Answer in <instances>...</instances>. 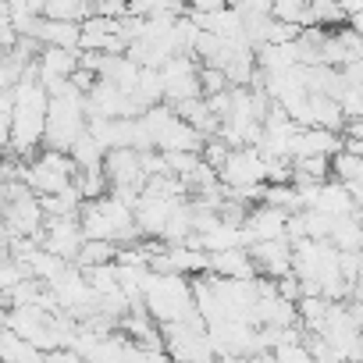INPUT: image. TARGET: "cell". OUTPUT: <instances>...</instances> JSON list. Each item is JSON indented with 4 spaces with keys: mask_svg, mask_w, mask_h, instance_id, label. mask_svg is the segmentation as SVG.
<instances>
[{
    "mask_svg": "<svg viewBox=\"0 0 363 363\" xmlns=\"http://www.w3.org/2000/svg\"><path fill=\"white\" fill-rule=\"evenodd\" d=\"M146 306L157 317V324H171V320H186L196 317V289L186 281V274H174V271H153L146 281Z\"/></svg>",
    "mask_w": 363,
    "mask_h": 363,
    "instance_id": "6da1fadb",
    "label": "cell"
},
{
    "mask_svg": "<svg viewBox=\"0 0 363 363\" xmlns=\"http://www.w3.org/2000/svg\"><path fill=\"white\" fill-rule=\"evenodd\" d=\"M75 174H79L75 157L65 153V150H50V146H43V153L26 167V182L40 196H50V193H61V189L75 186Z\"/></svg>",
    "mask_w": 363,
    "mask_h": 363,
    "instance_id": "7a4b0ae2",
    "label": "cell"
},
{
    "mask_svg": "<svg viewBox=\"0 0 363 363\" xmlns=\"http://www.w3.org/2000/svg\"><path fill=\"white\" fill-rule=\"evenodd\" d=\"M218 174L228 189L260 186V182H267V157L260 153V146H235L228 160L218 167Z\"/></svg>",
    "mask_w": 363,
    "mask_h": 363,
    "instance_id": "3957f363",
    "label": "cell"
},
{
    "mask_svg": "<svg viewBox=\"0 0 363 363\" xmlns=\"http://www.w3.org/2000/svg\"><path fill=\"white\" fill-rule=\"evenodd\" d=\"M40 239H43L47 250H54V253H61L65 260L75 264L82 246H86V239H89L86 228H82V211L79 214H65V218H47Z\"/></svg>",
    "mask_w": 363,
    "mask_h": 363,
    "instance_id": "277c9868",
    "label": "cell"
},
{
    "mask_svg": "<svg viewBox=\"0 0 363 363\" xmlns=\"http://www.w3.org/2000/svg\"><path fill=\"white\" fill-rule=\"evenodd\" d=\"M82 68V57H79V50H72V47H50V43H43V50H40V57H36V75H40V82L54 93L57 86H65L75 72Z\"/></svg>",
    "mask_w": 363,
    "mask_h": 363,
    "instance_id": "5b68a950",
    "label": "cell"
},
{
    "mask_svg": "<svg viewBox=\"0 0 363 363\" xmlns=\"http://www.w3.org/2000/svg\"><path fill=\"white\" fill-rule=\"evenodd\" d=\"M342 146H345V135H338L335 128L303 125L292 139V160L296 157H335Z\"/></svg>",
    "mask_w": 363,
    "mask_h": 363,
    "instance_id": "8992f818",
    "label": "cell"
},
{
    "mask_svg": "<svg viewBox=\"0 0 363 363\" xmlns=\"http://www.w3.org/2000/svg\"><path fill=\"white\" fill-rule=\"evenodd\" d=\"M250 253H253L260 274H267V278H281V274L292 271V239L289 235H281V239H257L250 246Z\"/></svg>",
    "mask_w": 363,
    "mask_h": 363,
    "instance_id": "52a82bcc",
    "label": "cell"
},
{
    "mask_svg": "<svg viewBox=\"0 0 363 363\" xmlns=\"http://www.w3.org/2000/svg\"><path fill=\"white\" fill-rule=\"evenodd\" d=\"M174 207H178V200L143 196V200L135 203V221H139L143 235H150V239H164V228H167V221H171Z\"/></svg>",
    "mask_w": 363,
    "mask_h": 363,
    "instance_id": "ba28073f",
    "label": "cell"
},
{
    "mask_svg": "<svg viewBox=\"0 0 363 363\" xmlns=\"http://www.w3.org/2000/svg\"><path fill=\"white\" fill-rule=\"evenodd\" d=\"M289 218H292V211H285V207H274V203H264V200H260V207H253V211H250L246 228H250L257 239H281V235H289Z\"/></svg>",
    "mask_w": 363,
    "mask_h": 363,
    "instance_id": "9c48e42d",
    "label": "cell"
},
{
    "mask_svg": "<svg viewBox=\"0 0 363 363\" xmlns=\"http://www.w3.org/2000/svg\"><path fill=\"white\" fill-rule=\"evenodd\" d=\"M211 271L221 278H257L260 267L253 260V253L246 246H232V250H214L211 253Z\"/></svg>",
    "mask_w": 363,
    "mask_h": 363,
    "instance_id": "30bf717a",
    "label": "cell"
},
{
    "mask_svg": "<svg viewBox=\"0 0 363 363\" xmlns=\"http://www.w3.org/2000/svg\"><path fill=\"white\" fill-rule=\"evenodd\" d=\"M0 359L4 363H47V352L4 324V331H0Z\"/></svg>",
    "mask_w": 363,
    "mask_h": 363,
    "instance_id": "8fae6325",
    "label": "cell"
},
{
    "mask_svg": "<svg viewBox=\"0 0 363 363\" xmlns=\"http://www.w3.org/2000/svg\"><path fill=\"white\" fill-rule=\"evenodd\" d=\"M118 260V242H111V239H86V246H82V253H79V267H100V264H114Z\"/></svg>",
    "mask_w": 363,
    "mask_h": 363,
    "instance_id": "7c38bea8",
    "label": "cell"
},
{
    "mask_svg": "<svg viewBox=\"0 0 363 363\" xmlns=\"http://www.w3.org/2000/svg\"><path fill=\"white\" fill-rule=\"evenodd\" d=\"M96 0H47L43 15L47 18H68V22H86L93 15Z\"/></svg>",
    "mask_w": 363,
    "mask_h": 363,
    "instance_id": "4fadbf2b",
    "label": "cell"
},
{
    "mask_svg": "<svg viewBox=\"0 0 363 363\" xmlns=\"http://www.w3.org/2000/svg\"><path fill=\"white\" fill-rule=\"evenodd\" d=\"M203 164V153L200 150H167V167L182 178H189L196 167Z\"/></svg>",
    "mask_w": 363,
    "mask_h": 363,
    "instance_id": "5bb4252c",
    "label": "cell"
},
{
    "mask_svg": "<svg viewBox=\"0 0 363 363\" xmlns=\"http://www.w3.org/2000/svg\"><path fill=\"white\" fill-rule=\"evenodd\" d=\"M200 82H203V96L225 93V89L232 86L228 72H225V68H218V65H203V68H200Z\"/></svg>",
    "mask_w": 363,
    "mask_h": 363,
    "instance_id": "9a60e30c",
    "label": "cell"
},
{
    "mask_svg": "<svg viewBox=\"0 0 363 363\" xmlns=\"http://www.w3.org/2000/svg\"><path fill=\"white\" fill-rule=\"evenodd\" d=\"M345 26H349V29H356V33L363 36V11H352V15L345 18Z\"/></svg>",
    "mask_w": 363,
    "mask_h": 363,
    "instance_id": "2e32d148",
    "label": "cell"
},
{
    "mask_svg": "<svg viewBox=\"0 0 363 363\" xmlns=\"http://www.w3.org/2000/svg\"><path fill=\"white\" fill-rule=\"evenodd\" d=\"M338 4L345 8V15H352V11H363V0H338Z\"/></svg>",
    "mask_w": 363,
    "mask_h": 363,
    "instance_id": "e0dca14e",
    "label": "cell"
}]
</instances>
